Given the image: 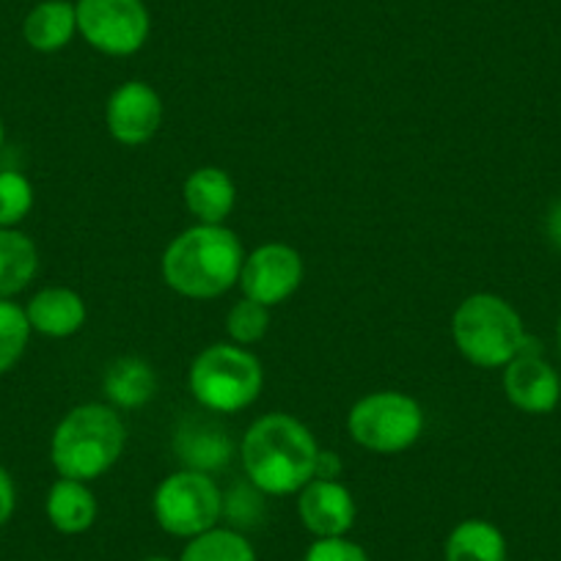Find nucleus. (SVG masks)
<instances>
[{
    "mask_svg": "<svg viewBox=\"0 0 561 561\" xmlns=\"http://www.w3.org/2000/svg\"><path fill=\"white\" fill-rule=\"evenodd\" d=\"M320 446L314 435L289 413H267L242 435L240 457L259 493L295 495L314 479Z\"/></svg>",
    "mask_w": 561,
    "mask_h": 561,
    "instance_id": "obj_1",
    "label": "nucleus"
},
{
    "mask_svg": "<svg viewBox=\"0 0 561 561\" xmlns=\"http://www.w3.org/2000/svg\"><path fill=\"white\" fill-rule=\"evenodd\" d=\"M242 242L226 226L196 224L171 240L163 253V280L182 298L213 300L240 280Z\"/></svg>",
    "mask_w": 561,
    "mask_h": 561,
    "instance_id": "obj_2",
    "label": "nucleus"
},
{
    "mask_svg": "<svg viewBox=\"0 0 561 561\" xmlns=\"http://www.w3.org/2000/svg\"><path fill=\"white\" fill-rule=\"evenodd\" d=\"M127 427L116 408L100 402L69 410L50 440V460L58 477L91 482L111 471L124 455Z\"/></svg>",
    "mask_w": 561,
    "mask_h": 561,
    "instance_id": "obj_3",
    "label": "nucleus"
},
{
    "mask_svg": "<svg viewBox=\"0 0 561 561\" xmlns=\"http://www.w3.org/2000/svg\"><path fill=\"white\" fill-rule=\"evenodd\" d=\"M526 336L515 306L493 293L471 295L451 317V339L457 350L479 369H501L510 364L517 358Z\"/></svg>",
    "mask_w": 561,
    "mask_h": 561,
    "instance_id": "obj_4",
    "label": "nucleus"
},
{
    "mask_svg": "<svg viewBox=\"0 0 561 561\" xmlns=\"http://www.w3.org/2000/svg\"><path fill=\"white\" fill-rule=\"evenodd\" d=\"M187 386L193 399L209 413H240L262 393V360L234 342L213 344L191 364Z\"/></svg>",
    "mask_w": 561,
    "mask_h": 561,
    "instance_id": "obj_5",
    "label": "nucleus"
},
{
    "mask_svg": "<svg viewBox=\"0 0 561 561\" xmlns=\"http://www.w3.org/2000/svg\"><path fill=\"white\" fill-rule=\"evenodd\" d=\"M350 438L375 455H399L421 438L424 410L402 391H375L347 415Z\"/></svg>",
    "mask_w": 561,
    "mask_h": 561,
    "instance_id": "obj_6",
    "label": "nucleus"
},
{
    "mask_svg": "<svg viewBox=\"0 0 561 561\" xmlns=\"http://www.w3.org/2000/svg\"><path fill=\"white\" fill-rule=\"evenodd\" d=\"M152 510L165 534L193 539L218 526L224 515V493L209 473L185 468L158 484Z\"/></svg>",
    "mask_w": 561,
    "mask_h": 561,
    "instance_id": "obj_7",
    "label": "nucleus"
},
{
    "mask_svg": "<svg viewBox=\"0 0 561 561\" xmlns=\"http://www.w3.org/2000/svg\"><path fill=\"white\" fill-rule=\"evenodd\" d=\"M75 12L83 39L105 56H133L152 31L144 0H78Z\"/></svg>",
    "mask_w": 561,
    "mask_h": 561,
    "instance_id": "obj_8",
    "label": "nucleus"
},
{
    "mask_svg": "<svg viewBox=\"0 0 561 561\" xmlns=\"http://www.w3.org/2000/svg\"><path fill=\"white\" fill-rule=\"evenodd\" d=\"M304 275V256L293 245L267 242V245H259L256 251L248 253L237 284L242 289V298H251L273 309V306L284 304L298 293Z\"/></svg>",
    "mask_w": 561,
    "mask_h": 561,
    "instance_id": "obj_9",
    "label": "nucleus"
},
{
    "mask_svg": "<svg viewBox=\"0 0 561 561\" xmlns=\"http://www.w3.org/2000/svg\"><path fill=\"white\" fill-rule=\"evenodd\" d=\"M504 391L517 410L531 415L553 413L561 402V377L545 360L542 344L534 336L523 339L517 358L504 366Z\"/></svg>",
    "mask_w": 561,
    "mask_h": 561,
    "instance_id": "obj_10",
    "label": "nucleus"
},
{
    "mask_svg": "<svg viewBox=\"0 0 561 561\" xmlns=\"http://www.w3.org/2000/svg\"><path fill=\"white\" fill-rule=\"evenodd\" d=\"M105 124L122 147H144L163 124V100L144 80H129L107 100Z\"/></svg>",
    "mask_w": 561,
    "mask_h": 561,
    "instance_id": "obj_11",
    "label": "nucleus"
},
{
    "mask_svg": "<svg viewBox=\"0 0 561 561\" xmlns=\"http://www.w3.org/2000/svg\"><path fill=\"white\" fill-rule=\"evenodd\" d=\"M298 515L306 531L322 537H344L355 526V499L336 479H311L298 493Z\"/></svg>",
    "mask_w": 561,
    "mask_h": 561,
    "instance_id": "obj_12",
    "label": "nucleus"
},
{
    "mask_svg": "<svg viewBox=\"0 0 561 561\" xmlns=\"http://www.w3.org/2000/svg\"><path fill=\"white\" fill-rule=\"evenodd\" d=\"M182 198H185L187 213L198 224L224 226V220L234 213L237 187L234 180L224 169L204 165V169H196L187 176L185 187H182Z\"/></svg>",
    "mask_w": 561,
    "mask_h": 561,
    "instance_id": "obj_13",
    "label": "nucleus"
},
{
    "mask_svg": "<svg viewBox=\"0 0 561 561\" xmlns=\"http://www.w3.org/2000/svg\"><path fill=\"white\" fill-rule=\"evenodd\" d=\"M31 331L50 339L75 336L85 325V304L75 289L47 287L31 298L25 309Z\"/></svg>",
    "mask_w": 561,
    "mask_h": 561,
    "instance_id": "obj_14",
    "label": "nucleus"
},
{
    "mask_svg": "<svg viewBox=\"0 0 561 561\" xmlns=\"http://www.w3.org/2000/svg\"><path fill=\"white\" fill-rule=\"evenodd\" d=\"M78 34V12L69 0H45L31 9L23 23V36L34 50L56 53Z\"/></svg>",
    "mask_w": 561,
    "mask_h": 561,
    "instance_id": "obj_15",
    "label": "nucleus"
},
{
    "mask_svg": "<svg viewBox=\"0 0 561 561\" xmlns=\"http://www.w3.org/2000/svg\"><path fill=\"white\" fill-rule=\"evenodd\" d=\"M47 520L61 534H83L96 520V499L89 484L78 479H58L47 493Z\"/></svg>",
    "mask_w": 561,
    "mask_h": 561,
    "instance_id": "obj_16",
    "label": "nucleus"
},
{
    "mask_svg": "<svg viewBox=\"0 0 561 561\" xmlns=\"http://www.w3.org/2000/svg\"><path fill=\"white\" fill-rule=\"evenodd\" d=\"M446 561H506V537L490 520H462L451 528L444 550Z\"/></svg>",
    "mask_w": 561,
    "mask_h": 561,
    "instance_id": "obj_17",
    "label": "nucleus"
},
{
    "mask_svg": "<svg viewBox=\"0 0 561 561\" xmlns=\"http://www.w3.org/2000/svg\"><path fill=\"white\" fill-rule=\"evenodd\" d=\"M39 270L34 240L18 229H0V300L23 293Z\"/></svg>",
    "mask_w": 561,
    "mask_h": 561,
    "instance_id": "obj_18",
    "label": "nucleus"
},
{
    "mask_svg": "<svg viewBox=\"0 0 561 561\" xmlns=\"http://www.w3.org/2000/svg\"><path fill=\"white\" fill-rule=\"evenodd\" d=\"M158 393V375L140 358H118L105 371V397L116 408H144Z\"/></svg>",
    "mask_w": 561,
    "mask_h": 561,
    "instance_id": "obj_19",
    "label": "nucleus"
},
{
    "mask_svg": "<svg viewBox=\"0 0 561 561\" xmlns=\"http://www.w3.org/2000/svg\"><path fill=\"white\" fill-rule=\"evenodd\" d=\"M176 451L187 468L207 473L229 462L231 440L220 430L207 427V424H193V427L180 430Z\"/></svg>",
    "mask_w": 561,
    "mask_h": 561,
    "instance_id": "obj_20",
    "label": "nucleus"
},
{
    "mask_svg": "<svg viewBox=\"0 0 561 561\" xmlns=\"http://www.w3.org/2000/svg\"><path fill=\"white\" fill-rule=\"evenodd\" d=\"M180 561H259L256 550L245 534L234 528H209L198 537L187 539Z\"/></svg>",
    "mask_w": 561,
    "mask_h": 561,
    "instance_id": "obj_21",
    "label": "nucleus"
},
{
    "mask_svg": "<svg viewBox=\"0 0 561 561\" xmlns=\"http://www.w3.org/2000/svg\"><path fill=\"white\" fill-rule=\"evenodd\" d=\"M31 339V322L25 309L12 300H0V375L12 371L25 355Z\"/></svg>",
    "mask_w": 561,
    "mask_h": 561,
    "instance_id": "obj_22",
    "label": "nucleus"
},
{
    "mask_svg": "<svg viewBox=\"0 0 561 561\" xmlns=\"http://www.w3.org/2000/svg\"><path fill=\"white\" fill-rule=\"evenodd\" d=\"M34 209V187L20 171H0V229H14Z\"/></svg>",
    "mask_w": 561,
    "mask_h": 561,
    "instance_id": "obj_23",
    "label": "nucleus"
},
{
    "mask_svg": "<svg viewBox=\"0 0 561 561\" xmlns=\"http://www.w3.org/2000/svg\"><path fill=\"white\" fill-rule=\"evenodd\" d=\"M267 328H270V309L251 298L237 300V304L231 306L229 317H226V331H229L231 342L240 344V347L262 342Z\"/></svg>",
    "mask_w": 561,
    "mask_h": 561,
    "instance_id": "obj_24",
    "label": "nucleus"
},
{
    "mask_svg": "<svg viewBox=\"0 0 561 561\" xmlns=\"http://www.w3.org/2000/svg\"><path fill=\"white\" fill-rule=\"evenodd\" d=\"M304 561H371L358 542L347 537L314 539L306 550Z\"/></svg>",
    "mask_w": 561,
    "mask_h": 561,
    "instance_id": "obj_25",
    "label": "nucleus"
},
{
    "mask_svg": "<svg viewBox=\"0 0 561 561\" xmlns=\"http://www.w3.org/2000/svg\"><path fill=\"white\" fill-rule=\"evenodd\" d=\"M14 506H18V490H14V482L7 468H0V528L12 520Z\"/></svg>",
    "mask_w": 561,
    "mask_h": 561,
    "instance_id": "obj_26",
    "label": "nucleus"
},
{
    "mask_svg": "<svg viewBox=\"0 0 561 561\" xmlns=\"http://www.w3.org/2000/svg\"><path fill=\"white\" fill-rule=\"evenodd\" d=\"M342 473V460L336 451H320L314 466V479H336Z\"/></svg>",
    "mask_w": 561,
    "mask_h": 561,
    "instance_id": "obj_27",
    "label": "nucleus"
},
{
    "mask_svg": "<svg viewBox=\"0 0 561 561\" xmlns=\"http://www.w3.org/2000/svg\"><path fill=\"white\" fill-rule=\"evenodd\" d=\"M545 231H548V240L553 242V248L561 251V198L550 207L548 220H545Z\"/></svg>",
    "mask_w": 561,
    "mask_h": 561,
    "instance_id": "obj_28",
    "label": "nucleus"
},
{
    "mask_svg": "<svg viewBox=\"0 0 561 561\" xmlns=\"http://www.w3.org/2000/svg\"><path fill=\"white\" fill-rule=\"evenodd\" d=\"M144 561H171V559H165V556H149V559H144Z\"/></svg>",
    "mask_w": 561,
    "mask_h": 561,
    "instance_id": "obj_29",
    "label": "nucleus"
},
{
    "mask_svg": "<svg viewBox=\"0 0 561 561\" xmlns=\"http://www.w3.org/2000/svg\"><path fill=\"white\" fill-rule=\"evenodd\" d=\"M3 138H7V133H3V122H0V149H3Z\"/></svg>",
    "mask_w": 561,
    "mask_h": 561,
    "instance_id": "obj_30",
    "label": "nucleus"
},
{
    "mask_svg": "<svg viewBox=\"0 0 561 561\" xmlns=\"http://www.w3.org/2000/svg\"><path fill=\"white\" fill-rule=\"evenodd\" d=\"M559 350H561V317H559Z\"/></svg>",
    "mask_w": 561,
    "mask_h": 561,
    "instance_id": "obj_31",
    "label": "nucleus"
}]
</instances>
